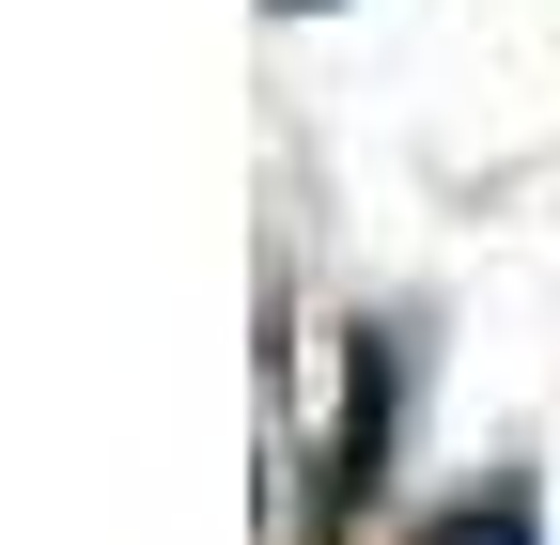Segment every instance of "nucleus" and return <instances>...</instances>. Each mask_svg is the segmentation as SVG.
I'll list each match as a JSON object with an SVG mask.
<instances>
[{"label":"nucleus","mask_w":560,"mask_h":545,"mask_svg":"<svg viewBox=\"0 0 560 545\" xmlns=\"http://www.w3.org/2000/svg\"><path fill=\"white\" fill-rule=\"evenodd\" d=\"M420 545H545V514H529V484H499V499H452Z\"/></svg>","instance_id":"1"},{"label":"nucleus","mask_w":560,"mask_h":545,"mask_svg":"<svg viewBox=\"0 0 560 545\" xmlns=\"http://www.w3.org/2000/svg\"><path fill=\"white\" fill-rule=\"evenodd\" d=\"M296 16H312V0H296Z\"/></svg>","instance_id":"2"}]
</instances>
